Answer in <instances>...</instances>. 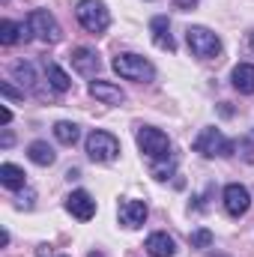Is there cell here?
<instances>
[{
	"mask_svg": "<svg viewBox=\"0 0 254 257\" xmlns=\"http://www.w3.org/2000/svg\"><path fill=\"white\" fill-rule=\"evenodd\" d=\"M111 66H114V72H117L120 78H126V81H138V84H144V81H153V78H156L153 63L144 60L141 54H117Z\"/></svg>",
	"mask_w": 254,
	"mask_h": 257,
	"instance_id": "1",
	"label": "cell"
},
{
	"mask_svg": "<svg viewBox=\"0 0 254 257\" xmlns=\"http://www.w3.org/2000/svg\"><path fill=\"white\" fill-rule=\"evenodd\" d=\"M75 15H78L81 27L90 30V33H105L108 24H111V15H108V9H105L102 0H81L78 9H75Z\"/></svg>",
	"mask_w": 254,
	"mask_h": 257,
	"instance_id": "2",
	"label": "cell"
},
{
	"mask_svg": "<svg viewBox=\"0 0 254 257\" xmlns=\"http://www.w3.org/2000/svg\"><path fill=\"white\" fill-rule=\"evenodd\" d=\"M186 42H189L191 54L200 57V60H212V57L221 54V39L212 30H206V27H189L186 30Z\"/></svg>",
	"mask_w": 254,
	"mask_h": 257,
	"instance_id": "3",
	"label": "cell"
},
{
	"mask_svg": "<svg viewBox=\"0 0 254 257\" xmlns=\"http://www.w3.org/2000/svg\"><path fill=\"white\" fill-rule=\"evenodd\" d=\"M194 150L206 159H215V156H230L236 150V144L230 138H224L218 128H203L197 138H194Z\"/></svg>",
	"mask_w": 254,
	"mask_h": 257,
	"instance_id": "4",
	"label": "cell"
},
{
	"mask_svg": "<svg viewBox=\"0 0 254 257\" xmlns=\"http://www.w3.org/2000/svg\"><path fill=\"white\" fill-rule=\"evenodd\" d=\"M87 156H90L93 162H114V159L120 156V141H117L111 132L96 128V132L87 135Z\"/></svg>",
	"mask_w": 254,
	"mask_h": 257,
	"instance_id": "5",
	"label": "cell"
},
{
	"mask_svg": "<svg viewBox=\"0 0 254 257\" xmlns=\"http://www.w3.org/2000/svg\"><path fill=\"white\" fill-rule=\"evenodd\" d=\"M27 24H30L33 36H36V39H42L45 45H54V42H60V36H63V30H60L57 18H54L48 9H33V12H30V18H27Z\"/></svg>",
	"mask_w": 254,
	"mask_h": 257,
	"instance_id": "6",
	"label": "cell"
},
{
	"mask_svg": "<svg viewBox=\"0 0 254 257\" xmlns=\"http://www.w3.org/2000/svg\"><path fill=\"white\" fill-rule=\"evenodd\" d=\"M138 147H141V153H147L150 159H165V156L171 153V138H168L165 132L153 128V126H141L138 128Z\"/></svg>",
	"mask_w": 254,
	"mask_h": 257,
	"instance_id": "7",
	"label": "cell"
},
{
	"mask_svg": "<svg viewBox=\"0 0 254 257\" xmlns=\"http://www.w3.org/2000/svg\"><path fill=\"white\" fill-rule=\"evenodd\" d=\"M248 206H251V194H248L245 186L230 183V186L224 189V209H227V215L239 218V215H245V212H248Z\"/></svg>",
	"mask_w": 254,
	"mask_h": 257,
	"instance_id": "8",
	"label": "cell"
},
{
	"mask_svg": "<svg viewBox=\"0 0 254 257\" xmlns=\"http://www.w3.org/2000/svg\"><path fill=\"white\" fill-rule=\"evenodd\" d=\"M66 209L78 218V221H90L96 215V200L90 197V192H72L66 197Z\"/></svg>",
	"mask_w": 254,
	"mask_h": 257,
	"instance_id": "9",
	"label": "cell"
},
{
	"mask_svg": "<svg viewBox=\"0 0 254 257\" xmlns=\"http://www.w3.org/2000/svg\"><path fill=\"white\" fill-rule=\"evenodd\" d=\"M90 96L99 99V102H105V105H120V102H126V93H123L117 84H111V81H93V84H90Z\"/></svg>",
	"mask_w": 254,
	"mask_h": 257,
	"instance_id": "10",
	"label": "cell"
},
{
	"mask_svg": "<svg viewBox=\"0 0 254 257\" xmlns=\"http://www.w3.org/2000/svg\"><path fill=\"white\" fill-rule=\"evenodd\" d=\"M30 24H15L9 18L0 21V45H15V42H27L30 39Z\"/></svg>",
	"mask_w": 254,
	"mask_h": 257,
	"instance_id": "11",
	"label": "cell"
},
{
	"mask_svg": "<svg viewBox=\"0 0 254 257\" xmlns=\"http://www.w3.org/2000/svg\"><path fill=\"white\" fill-rule=\"evenodd\" d=\"M120 221L126 227H141L147 221V203L144 200H123L120 203Z\"/></svg>",
	"mask_w": 254,
	"mask_h": 257,
	"instance_id": "12",
	"label": "cell"
},
{
	"mask_svg": "<svg viewBox=\"0 0 254 257\" xmlns=\"http://www.w3.org/2000/svg\"><path fill=\"white\" fill-rule=\"evenodd\" d=\"M150 30H153V42H156L162 51H174V48H177V42H174V36H171V24H168L165 15H156V18L150 21Z\"/></svg>",
	"mask_w": 254,
	"mask_h": 257,
	"instance_id": "13",
	"label": "cell"
},
{
	"mask_svg": "<svg viewBox=\"0 0 254 257\" xmlns=\"http://www.w3.org/2000/svg\"><path fill=\"white\" fill-rule=\"evenodd\" d=\"M144 248H147L150 257H174L177 254V242H174L168 233H150Z\"/></svg>",
	"mask_w": 254,
	"mask_h": 257,
	"instance_id": "14",
	"label": "cell"
},
{
	"mask_svg": "<svg viewBox=\"0 0 254 257\" xmlns=\"http://www.w3.org/2000/svg\"><path fill=\"white\" fill-rule=\"evenodd\" d=\"M72 66L81 72V75H96L99 72V54L93 48H75L72 51Z\"/></svg>",
	"mask_w": 254,
	"mask_h": 257,
	"instance_id": "15",
	"label": "cell"
},
{
	"mask_svg": "<svg viewBox=\"0 0 254 257\" xmlns=\"http://www.w3.org/2000/svg\"><path fill=\"white\" fill-rule=\"evenodd\" d=\"M27 156H30V162L39 165V168H48V165H54V159H57V153H54L45 141H33V144L27 147Z\"/></svg>",
	"mask_w": 254,
	"mask_h": 257,
	"instance_id": "16",
	"label": "cell"
},
{
	"mask_svg": "<svg viewBox=\"0 0 254 257\" xmlns=\"http://www.w3.org/2000/svg\"><path fill=\"white\" fill-rule=\"evenodd\" d=\"M233 87L239 93H245V96L254 93V66L251 63H239L233 69Z\"/></svg>",
	"mask_w": 254,
	"mask_h": 257,
	"instance_id": "17",
	"label": "cell"
},
{
	"mask_svg": "<svg viewBox=\"0 0 254 257\" xmlns=\"http://www.w3.org/2000/svg\"><path fill=\"white\" fill-rule=\"evenodd\" d=\"M24 180H27V174L18 165H9V162L0 165V183L6 189H24Z\"/></svg>",
	"mask_w": 254,
	"mask_h": 257,
	"instance_id": "18",
	"label": "cell"
},
{
	"mask_svg": "<svg viewBox=\"0 0 254 257\" xmlns=\"http://www.w3.org/2000/svg\"><path fill=\"white\" fill-rule=\"evenodd\" d=\"M45 75H48V84H51V90H57V93H66V90L72 87L69 75H66V72H63L57 63H48V66H45Z\"/></svg>",
	"mask_w": 254,
	"mask_h": 257,
	"instance_id": "19",
	"label": "cell"
},
{
	"mask_svg": "<svg viewBox=\"0 0 254 257\" xmlns=\"http://www.w3.org/2000/svg\"><path fill=\"white\" fill-rule=\"evenodd\" d=\"M174 171H177V162L174 159H153V168H150V174L156 177V180H171L174 177Z\"/></svg>",
	"mask_w": 254,
	"mask_h": 257,
	"instance_id": "20",
	"label": "cell"
},
{
	"mask_svg": "<svg viewBox=\"0 0 254 257\" xmlns=\"http://www.w3.org/2000/svg\"><path fill=\"white\" fill-rule=\"evenodd\" d=\"M54 138H57L60 144H66V147H72V144L78 141V126L69 123V120H60V123L54 126Z\"/></svg>",
	"mask_w": 254,
	"mask_h": 257,
	"instance_id": "21",
	"label": "cell"
},
{
	"mask_svg": "<svg viewBox=\"0 0 254 257\" xmlns=\"http://www.w3.org/2000/svg\"><path fill=\"white\" fill-rule=\"evenodd\" d=\"M12 75H15V81H21V87H33L36 84V72H33L30 63H15L12 66Z\"/></svg>",
	"mask_w": 254,
	"mask_h": 257,
	"instance_id": "22",
	"label": "cell"
},
{
	"mask_svg": "<svg viewBox=\"0 0 254 257\" xmlns=\"http://www.w3.org/2000/svg\"><path fill=\"white\" fill-rule=\"evenodd\" d=\"M212 230H206V227H200V230H194L189 236V242H191V248H209L212 245Z\"/></svg>",
	"mask_w": 254,
	"mask_h": 257,
	"instance_id": "23",
	"label": "cell"
},
{
	"mask_svg": "<svg viewBox=\"0 0 254 257\" xmlns=\"http://www.w3.org/2000/svg\"><path fill=\"white\" fill-rule=\"evenodd\" d=\"M0 93H3V96H6V99H24V93H15V90H12V87H9V84H6V81H3V84H0Z\"/></svg>",
	"mask_w": 254,
	"mask_h": 257,
	"instance_id": "24",
	"label": "cell"
},
{
	"mask_svg": "<svg viewBox=\"0 0 254 257\" xmlns=\"http://www.w3.org/2000/svg\"><path fill=\"white\" fill-rule=\"evenodd\" d=\"M33 200H36V194L30 192V189H27V192H24L21 197H18V206H27V209H30V206H33Z\"/></svg>",
	"mask_w": 254,
	"mask_h": 257,
	"instance_id": "25",
	"label": "cell"
},
{
	"mask_svg": "<svg viewBox=\"0 0 254 257\" xmlns=\"http://www.w3.org/2000/svg\"><path fill=\"white\" fill-rule=\"evenodd\" d=\"M177 3V9H194L197 6V0H174Z\"/></svg>",
	"mask_w": 254,
	"mask_h": 257,
	"instance_id": "26",
	"label": "cell"
},
{
	"mask_svg": "<svg viewBox=\"0 0 254 257\" xmlns=\"http://www.w3.org/2000/svg\"><path fill=\"white\" fill-rule=\"evenodd\" d=\"M9 120H12V111H9V108H0V123H3V126H6V123H9Z\"/></svg>",
	"mask_w": 254,
	"mask_h": 257,
	"instance_id": "27",
	"label": "cell"
},
{
	"mask_svg": "<svg viewBox=\"0 0 254 257\" xmlns=\"http://www.w3.org/2000/svg\"><path fill=\"white\" fill-rule=\"evenodd\" d=\"M0 144H3V147H12V135H9V132H3V138H0Z\"/></svg>",
	"mask_w": 254,
	"mask_h": 257,
	"instance_id": "28",
	"label": "cell"
},
{
	"mask_svg": "<svg viewBox=\"0 0 254 257\" xmlns=\"http://www.w3.org/2000/svg\"><path fill=\"white\" fill-rule=\"evenodd\" d=\"M90 257H105V254H102V251H93V254H90Z\"/></svg>",
	"mask_w": 254,
	"mask_h": 257,
	"instance_id": "29",
	"label": "cell"
},
{
	"mask_svg": "<svg viewBox=\"0 0 254 257\" xmlns=\"http://www.w3.org/2000/svg\"><path fill=\"white\" fill-rule=\"evenodd\" d=\"M251 51H254V33H251Z\"/></svg>",
	"mask_w": 254,
	"mask_h": 257,
	"instance_id": "30",
	"label": "cell"
},
{
	"mask_svg": "<svg viewBox=\"0 0 254 257\" xmlns=\"http://www.w3.org/2000/svg\"><path fill=\"white\" fill-rule=\"evenodd\" d=\"M3 3H9V0H3Z\"/></svg>",
	"mask_w": 254,
	"mask_h": 257,
	"instance_id": "31",
	"label": "cell"
},
{
	"mask_svg": "<svg viewBox=\"0 0 254 257\" xmlns=\"http://www.w3.org/2000/svg\"><path fill=\"white\" fill-rule=\"evenodd\" d=\"M218 257H224V254H218Z\"/></svg>",
	"mask_w": 254,
	"mask_h": 257,
	"instance_id": "32",
	"label": "cell"
}]
</instances>
